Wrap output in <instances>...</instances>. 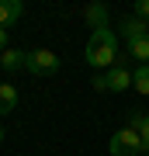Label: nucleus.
<instances>
[{"label": "nucleus", "mask_w": 149, "mask_h": 156, "mask_svg": "<svg viewBox=\"0 0 149 156\" xmlns=\"http://www.w3.org/2000/svg\"><path fill=\"white\" fill-rule=\"evenodd\" d=\"M139 135H142V142L149 146V115L142 118V125H139Z\"/></svg>", "instance_id": "14"}, {"label": "nucleus", "mask_w": 149, "mask_h": 156, "mask_svg": "<svg viewBox=\"0 0 149 156\" xmlns=\"http://www.w3.org/2000/svg\"><path fill=\"white\" fill-rule=\"evenodd\" d=\"M24 62H28V52H21V49H7V52H0V69H4V73H17V69H24Z\"/></svg>", "instance_id": "8"}, {"label": "nucleus", "mask_w": 149, "mask_h": 156, "mask_svg": "<svg viewBox=\"0 0 149 156\" xmlns=\"http://www.w3.org/2000/svg\"><path fill=\"white\" fill-rule=\"evenodd\" d=\"M108 153L111 156H139V153H149V146L142 142V135L135 132V128H118L115 135L108 139Z\"/></svg>", "instance_id": "2"}, {"label": "nucleus", "mask_w": 149, "mask_h": 156, "mask_svg": "<svg viewBox=\"0 0 149 156\" xmlns=\"http://www.w3.org/2000/svg\"><path fill=\"white\" fill-rule=\"evenodd\" d=\"M17 108V90H14V83H0V111H14Z\"/></svg>", "instance_id": "11"}, {"label": "nucleus", "mask_w": 149, "mask_h": 156, "mask_svg": "<svg viewBox=\"0 0 149 156\" xmlns=\"http://www.w3.org/2000/svg\"><path fill=\"white\" fill-rule=\"evenodd\" d=\"M83 59L90 62L97 73L111 69L118 62V31L115 28H101V31H90L87 38V49H83Z\"/></svg>", "instance_id": "1"}, {"label": "nucleus", "mask_w": 149, "mask_h": 156, "mask_svg": "<svg viewBox=\"0 0 149 156\" xmlns=\"http://www.w3.org/2000/svg\"><path fill=\"white\" fill-rule=\"evenodd\" d=\"M132 17H139V21H149V0H135Z\"/></svg>", "instance_id": "12"}, {"label": "nucleus", "mask_w": 149, "mask_h": 156, "mask_svg": "<svg viewBox=\"0 0 149 156\" xmlns=\"http://www.w3.org/2000/svg\"><path fill=\"white\" fill-rule=\"evenodd\" d=\"M11 49V38H7V28H0V52Z\"/></svg>", "instance_id": "15"}, {"label": "nucleus", "mask_w": 149, "mask_h": 156, "mask_svg": "<svg viewBox=\"0 0 149 156\" xmlns=\"http://www.w3.org/2000/svg\"><path fill=\"white\" fill-rule=\"evenodd\" d=\"M59 66H62V62H59V56H55L52 49H35V52H28V62H24V69L35 73V76H52Z\"/></svg>", "instance_id": "3"}, {"label": "nucleus", "mask_w": 149, "mask_h": 156, "mask_svg": "<svg viewBox=\"0 0 149 156\" xmlns=\"http://www.w3.org/2000/svg\"><path fill=\"white\" fill-rule=\"evenodd\" d=\"M24 4L21 0H0V28H11L14 21H21Z\"/></svg>", "instance_id": "7"}, {"label": "nucleus", "mask_w": 149, "mask_h": 156, "mask_svg": "<svg viewBox=\"0 0 149 156\" xmlns=\"http://www.w3.org/2000/svg\"><path fill=\"white\" fill-rule=\"evenodd\" d=\"M0 142H4V125H0Z\"/></svg>", "instance_id": "17"}, {"label": "nucleus", "mask_w": 149, "mask_h": 156, "mask_svg": "<svg viewBox=\"0 0 149 156\" xmlns=\"http://www.w3.org/2000/svg\"><path fill=\"white\" fill-rule=\"evenodd\" d=\"M83 21H87L94 31L111 28V14H108V7H104V4H87V7H83Z\"/></svg>", "instance_id": "5"}, {"label": "nucleus", "mask_w": 149, "mask_h": 156, "mask_svg": "<svg viewBox=\"0 0 149 156\" xmlns=\"http://www.w3.org/2000/svg\"><path fill=\"white\" fill-rule=\"evenodd\" d=\"M142 118H146V115H139V111H132V115H128V128H135V132H139V125H142Z\"/></svg>", "instance_id": "13"}, {"label": "nucleus", "mask_w": 149, "mask_h": 156, "mask_svg": "<svg viewBox=\"0 0 149 156\" xmlns=\"http://www.w3.org/2000/svg\"><path fill=\"white\" fill-rule=\"evenodd\" d=\"M90 83H94V90H104V73H94V80H90Z\"/></svg>", "instance_id": "16"}, {"label": "nucleus", "mask_w": 149, "mask_h": 156, "mask_svg": "<svg viewBox=\"0 0 149 156\" xmlns=\"http://www.w3.org/2000/svg\"><path fill=\"white\" fill-rule=\"evenodd\" d=\"M128 87H132V69H128L122 59H118L111 69H104V90L122 94V90H128Z\"/></svg>", "instance_id": "4"}, {"label": "nucleus", "mask_w": 149, "mask_h": 156, "mask_svg": "<svg viewBox=\"0 0 149 156\" xmlns=\"http://www.w3.org/2000/svg\"><path fill=\"white\" fill-rule=\"evenodd\" d=\"M128 56H132L139 66H146V62H149V35H142V38H135V42H128Z\"/></svg>", "instance_id": "9"}, {"label": "nucleus", "mask_w": 149, "mask_h": 156, "mask_svg": "<svg viewBox=\"0 0 149 156\" xmlns=\"http://www.w3.org/2000/svg\"><path fill=\"white\" fill-rule=\"evenodd\" d=\"M118 35H122L125 42H135V38H142V35H149V21H139V17H125V21L118 24Z\"/></svg>", "instance_id": "6"}, {"label": "nucleus", "mask_w": 149, "mask_h": 156, "mask_svg": "<svg viewBox=\"0 0 149 156\" xmlns=\"http://www.w3.org/2000/svg\"><path fill=\"white\" fill-rule=\"evenodd\" d=\"M132 90H135V94H142V97H149V62L132 69Z\"/></svg>", "instance_id": "10"}]
</instances>
